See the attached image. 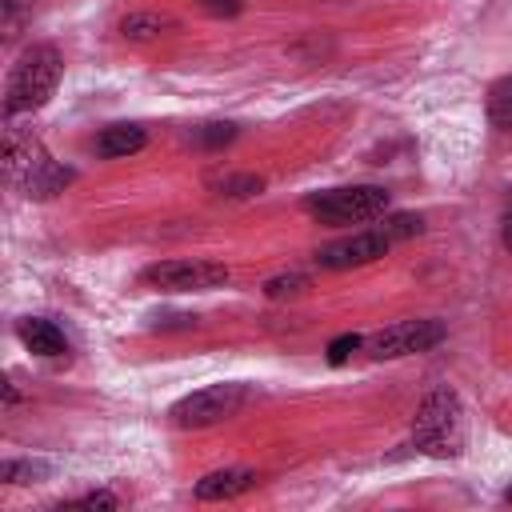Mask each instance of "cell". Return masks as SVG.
<instances>
[{
	"mask_svg": "<svg viewBox=\"0 0 512 512\" xmlns=\"http://www.w3.org/2000/svg\"><path fill=\"white\" fill-rule=\"evenodd\" d=\"M464 440H468V428H464L460 396L448 384L428 388L424 400L416 404V416H412V444H416V452L436 456V460H452V456L464 452Z\"/></svg>",
	"mask_w": 512,
	"mask_h": 512,
	"instance_id": "1",
	"label": "cell"
},
{
	"mask_svg": "<svg viewBox=\"0 0 512 512\" xmlns=\"http://www.w3.org/2000/svg\"><path fill=\"white\" fill-rule=\"evenodd\" d=\"M60 72H64V60H60V52L52 44L28 48L16 60V68H12L8 84H4V112L8 116H24V112L44 108L48 96L56 92V84H60Z\"/></svg>",
	"mask_w": 512,
	"mask_h": 512,
	"instance_id": "2",
	"label": "cell"
},
{
	"mask_svg": "<svg viewBox=\"0 0 512 512\" xmlns=\"http://www.w3.org/2000/svg\"><path fill=\"white\" fill-rule=\"evenodd\" d=\"M304 212H312L320 224H368L388 212V192L376 184H352V188H328L304 200Z\"/></svg>",
	"mask_w": 512,
	"mask_h": 512,
	"instance_id": "3",
	"label": "cell"
},
{
	"mask_svg": "<svg viewBox=\"0 0 512 512\" xmlns=\"http://www.w3.org/2000/svg\"><path fill=\"white\" fill-rule=\"evenodd\" d=\"M252 400V388L248 384H208V388H196L188 396H180L168 416L176 428H212V424H224L228 416H236L244 404Z\"/></svg>",
	"mask_w": 512,
	"mask_h": 512,
	"instance_id": "4",
	"label": "cell"
},
{
	"mask_svg": "<svg viewBox=\"0 0 512 512\" xmlns=\"http://www.w3.org/2000/svg\"><path fill=\"white\" fill-rule=\"evenodd\" d=\"M228 280L232 272L216 260H156L140 272V284L156 292H216Z\"/></svg>",
	"mask_w": 512,
	"mask_h": 512,
	"instance_id": "5",
	"label": "cell"
},
{
	"mask_svg": "<svg viewBox=\"0 0 512 512\" xmlns=\"http://www.w3.org/2000/svg\"><path fill=\"white\" fill-rule=\"evenodd\" d=\"M444 336H448V328L440 320H400V324H388V328L372 332L364 340V352L372 360H400V356L436 348Z\"/></svg>",
	"mask_w": 512,
	"mask_h": 512,
	"instance_id": "6",
	"label": "cell"
},
{
	"mask_svg": "<svg viewBox=\"0 0 512 512\" xmlns=\"http://www.w3.org/2000/svg\"><path fill=\"white\" fill-rule=\"evenodd\" d=\"M392 248V240H388V232L376 224V228H360V232H352V236H344V240H332V244H324V248H316V264L320 268H360V264H372V260H380L384 252Z\"/></svg>",
	"mask_w": 512,
	"mask_h": 512,
	"instance_id": "7",
	"label": "cell"
},
{
	"mask_svg": "<svg viewBox=\"0 0 512 512\" xmlns=\"http://www.w3.org/2000/svg\"><path fill=\"white\" fill-rule=\"evenodd\" d=\"M44 156V148L32 140V132H20L16 124L4 128V148H0V164H4V180L20 184L28 176V168Z\"/></svg>",
	"mask_w": 512,
	"mask_h": 512,
	"instance_id": "8",
	"label": "cell"
},
{
	"mask_svg": "<svg viewBox=\"0 0 512 512\" xmlns=\"http://www.w3.org/2000/svg\"><path fill=\"white\" fill-rule=\"evenodd\" d=\"M72 184V168H64V164H56L48 152L28 168V176L16 184L28 200H52L56 192H64Z\"/></svg>",
	"mask_w": 512,
	"mask_h": 512,
	"instance_id": "9",
	"label": "cell"
},
{
	"mask_svg": "<svg viewBox=\"0 0 512 512\" xmlns=\"http://www.w3.org/2000/svg\"><path fill=\"white\" fill-rule=\"evenodd\" d=\"M16 336H20V344H24L28 352H36V356H44V360H56V356L68 352V336H64L52 320H44V316H24V320L16 324Z\"/></svg>",
	"mask_w": 512,
	"mask_h": 512,
	"instance_id": "10",
	"label": "cell"
},
{
	"mask_svg": "<svg viewBox=\"0 0 512 512\" xmlns=\"http://www.w3.org/2000/svg\"><path fill=\"white\" fill-rule=\"evenodd\" d=\"M256 480L260 476L252 468H216L196 480V500H232V496H244L248 488H256Z\"/></svg>",
	"mask_w": 512,
	"mask_h": 512,
	"instance_id": "11",
	"label": "cell"
},
{
	"mask_svg": "<svg viewBox=\"0 0 512 512\" xmlns=\"http://www.w3.org/2000/svg\"><path fill=\"white\" fill-rule=\"evenodd\" d=\"M144 144H148V132H144L140 124H108V128H100V136H96V156L120 160V156L140 152Z\"/></svg>",
	"mask_w": 512,
	"mask_h": 512,
	"instance_id": "12",
	"label": "cell"
},
{
	"mask_svg": "<svg viewBox=\"0 0 512 512\" xmlns=\"http://www.w3.org/2000/svg\"><path fill=\"white\" fill-rule=\"evenodd\" d=\"M172 28H176V20L164 16V12H128V16L120 20V36H124L128 44L160 40V36H168Z\"/></svg>",
	"mask_w": 512,
	"mask_h": 512,
	"instance_id": "13",
	"label": "cell"
},
{
	"mask_svg": "<svg viewBox=\"0 0 512 512\" xmlns=\"http://www.w3.org/2000/svg\"><path fill=\"white\" fill-rule=\"evenodd\" d=\"M488 120L504 132H512V76H500L488 88Z\"/></svg>",
	"mask_w": 512,
	"mask_h": 512,
	"instance_id": "14",
	"label": "cell"
},
{
	"mask_svg": "<svg viewBox=\"0 0 512 512\" xmlns=\"http://www.w3.org/2000/svg\"><path fill=\"white\" fill-rule=\"evenodd\" d=\"M48 476H52L48 460H4L0 464V480H8V484H36Z\"/></svg>",
	"mask_w": 512,
	"mask_h": 512,
	"instance_id": "15",
	"label": "cell"
},
{
	"mask_svg": "<svg viewBox=\"0 0 512 512\" xmlns=\"http://www.w3.org/2000/svg\"><path fill=\"white\" fill-rule=\"evenodd\" d=\"M212 188H216L220 196L248 200V196H256V192L264 188V180H260V176H252V172H224V176H216V180H212Z\"/></svg>",
	"mask_w": 512,
	"mask_h": 512,
	"instance_id": "16",
	"label": "cell"
},
{
	"mask_svg": "<svg viewBox=\"0 0 512 512\" xmlns=\"http://www.w3.org/2000/svg\"><path fill=\"white\" fill-rule=\"evenodd\" d=\"M380 228L388 232V240L396 244V240H408V236H416V232H424V220L416 216V212H384L380 216Z\"/></svg>",
	"mask_w": 512,
	"mask_h": 512,
	"instance_id": "17",
	"label": "cell"
},
{
	"mask_svg": "<svg viewBox=\"0 0 512 512\" xmlns=\"http://www.w3.org/2000/svg\"><path fill=\"white\" fill-rule=\"evenodd\" d=\"M304 288H308V276H304V272H288V276H272V280L264 284V296L284 300V296H300Z\"/></svg>",
	"mask_w": 512,
	"mask_h": 512,
	"instance_id": "18",
	"label": "cell"
},
{
	"mask_svg": "<svg viewBox=\"0 0 512 512\" xmlns=\"http://www.w3.org/2000/svg\"><path fill=\"white\" fill-rule=\"evenodd\" d=\"M60 508H92V512H112V508H120V496H116V492H108V488H96V492H84V496H76V500L60 504Z\"/></svg>",
	"mask_w": 512,
	"mask_h": 512,
	"instance_id": "19",
	"label": "cell"
},
{
	"mask_svg": "<svg viewBox=\"0 0 512 512\" xmlns=\"http://www.w3.org/2000/svg\"><path fill=\"white\" fill-rule=\"evenodd\" d=\"M232 136H236V124H204V128L192 132V140H196L200 148H220V144H228Z\"/></svg>",
	"mask_w": 512,
	"mask_h": 512,
	"instance_id": "20",
	"label": "cell"
},
{
	"mask_svg": "<svg viewBox=\"0 0 512 512\" xmlns=\"http://www.w3.org/2000/svg\"><path fill=\"white\" fill-rule=\"evenodd\" d=\"M364 348V336H356V332H344V336H336L332 344H328V364H344L352 352H360Z\"/></svg>",
	"mask_w": 512,
	"mask_h": 512,
	"instance_id": "21",
	"label": "cell"
},
{
	"mask_svg": "<svg viewBox=\"0 0 512 512\" xmlns=\"http://www.w3.org/2000/svg\"><path fill=\"white\" fill-rule=\"evenodd\" d=\"M196 4L212 16H240L244 12V0H196Z\"/></svg>",
	"mask_w": 512,
	"mask_h": 512,
	"instance_id": "22",
	"label": "cell"
},
{
	"mask_svg": "<svg viewBox=\"0 0 512 512\" xmlns=\"http://www.w3.org/2000/svg\"><path fill=\"white\" fill-rule=\"evenodd\" d=\"M0 4H4V20L12 24V20H16V12H20V8H28L32 0H0Z\"/></svg>",
	"mask_w": 512,
	"mask_h": 512,
	"instance_id": "23",
	"label": "cell"
},
{
	"mask_svg": "<svg viewBox=\"0 0 512 512\" xmlns=\"http://www.w3.org/2000/svg\"><path fill=\"white\" fill-rule=\"evenodd\" d=\"M16 400H20V392H16V384H12V380H4V404L12 408Z\"/></svg>",
	"mask_w": 512,
	"mask_h": 512,
	"instance_id": "24",
	"label": "cell"
},
{
	"mask_svg": "<svg viewBox=\"0 0 512 512\" xmlns=\"http://www.w3.org/2000/svg\"><path fill=\"white\" fill-rule=\"evenodd\" d=\"M500 240H504V248L512 252V212H508V220H504V228H500Z\"/></svg>",
	"mask_w": 512,
	"mask_h": 512,
	"instance_id": "25",
	"label": "cell"
},
{
	"mask_svg": "<svg viewBox=\"0 0 512 512\" xmlns=\"http://www.w3.org/2000/svg\"><path fill=\"white\" fill-rule=\"evenodd\" d=\"M504 500H512V488H508V492H504Z\"/></svg>",
	"mask_w": 512,
	"mask_h": 512,
	"instance_id": "26",
	"label": "cell"
}]
</instances>
